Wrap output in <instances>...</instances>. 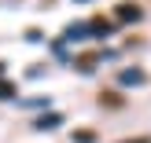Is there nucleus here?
Here are the masks:
<instances>
[{"mask_svg": "<svg viewBox=\"0 0 151 143\" xmlns=\"http://www.w3.org/2000/svg\"><path fill=\"white\" fill-rule=\"evenodd\" d=\"M118 18L122 22H140V7L137 4H118Z\"/></svg>", "mask_w": 151, "mask_h": 143, "instance_id": "nucleus-1", "label": "nucleus"}, {"mask_svg": "<svg viewBox=\"0 0 151 143\" xmlns=\"http://www.w3.org/2000/svg\"><path fill=\"white\" fill-rule=\"evenodd\" d=\"M118 81H122V85H144V70H122V77H118Z\"/></svg>", "mask_w": 151, "mask_h": 143, "instance_id": "nucleus-2", "label": "nucleus"}, {"mask_svg": "<svg viewBox=\"0 0 151 143\" xmlns=\"http://www.w3.org/2000/svg\"><path fill=\"white\" fill-rule=\"evenodd\" d=\"M59 125H63V117H59V114H48V117L37 121V129H59Z\"/></svg>", "mask_w": 151, "mask_h": 143, "instance_id": "nucleus-3", "label": "nucleus"}, {"mask_svg": "<svg viewBox=\"0 0 151 143\" xmlns=\"http://www.w3.org/2000/svg\"><path fill=\"white\" fill-rule=\"evenodd\" d=\"M11 95H15V85H11V81H4V77H0V99H11Z\"/></svg>", "mask_w": 151, "mask_h": 143, "instance_id": "nucleus-4", "label": "nucleus"}, {"mask_svg": "<svg viewBox=\"0 0 151 143\" xmlns=\"http://www.w3.org/2000/svg\"><path fill=\"white\" fill-rule=\"evenodd\" d=\"M122 143H151V139H122Z\"/></svg>", "mask_w": 151, "mask_h": 143, "instance_id": "nucleus-5", "label": "nucleus"}, {"mask_svg": "<svg viewBox=\"0 0 151 143\" xmlns=\"http://www.w3.org/2000/svg\"><path fill=\"white\" fill-rule=\"evenodd\" d=\"M0 73H4V63H0Z\"/></svg>", "mask_w": 151, "mask_h": 143, "instance_id": "nucleus-6", "label": "nucleus"}]
</instances>
